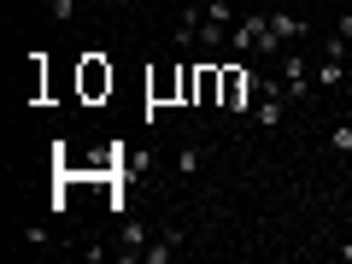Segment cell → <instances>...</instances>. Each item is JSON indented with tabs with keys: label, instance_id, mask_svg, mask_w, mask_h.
<instances>
[{
	"label": "cell",
	"instance_id": "cell-1",
	"mask_svg": "<svg viewBox=\"0 0 352 264\" xmlns=\"http://www.w3.org/2000/svg\"><path fill=\"white\" fill-rule=\"evenodd\" d=\"M229 47H241V53H258V59H282V41L270 36V12H247L235 30H229Z\"/></svg>",
	"mask_w": 352,
	"mask_h": 264
},
{
	"label": "cell",
	"instance_id": "cell-4",
	"mask_svg": "<svg viewBox=\"0 0 352 264\" xmlns=\"http://www.w3.org/2000/svg\"><path fill=\"white\" fill-rule=\"evenodd\" d=\"M82 94H88V100H100V94H112V65H100L94 53L82 59Z\"/></svg>",
	"mask_w": 352,
	"mask_h": 264
},
{
	"label": "cell",
	"instance_id": "cell-10",
	"mask_svg": "<svg viewBox=\"0 0 352 264\" xmlns=\"http://www.w3.org/2000/svg\"><path fill=\"white\" fill-rule=\"evenodd\" d=\"M329 147H335L340 159H352V124H335V129H329Z\"/></svg>",
	"mask_w": 352,
	"mask_h": 264
},
{
	"label": "cell",
	"instance_id": "cell-6",
	"mask_svg": "<svg viewBox=\"0 0 352 264\" xmlns=\"http://www.w3.org/2000/svg\"><path fill=\"white\" fill-rule=\"evenodd\" d=\"M270 36H276L282 47H294V41L305 36V18H294V12H270Z\"/></svg>",
	"mask_w": 352,
	"mask_h": 264
},
{
	"label": "cell",
	"instance_id": "cell-12",
	"mask_svg": "<svg viewBox=\"0 0 352 264\" xmlns=\"http://www.w3.org/2000/svg\"><path fill=\"white\" fill-rule=\"evenodd\" d=\"M76 12H82V0H53V18H59V24H65V18H76Z\"/></svg>",
	"mask_w": 352,
	"mask_h": 264
},
{
	"label": "cell",
	"instance_id": "cell-15",
	"mask_svg": "<svg viewBox=\"0 0 352 264\" xmlns=\"http://www.w3.org/2000/svg\"><path fill=\"white\" fill-rule=\"evenodd\" d=\"M82 6H100V0H82Z\"/></svg>",
	"mask_w": 352,
	"mask_h": 264
},
{
	"label": "cell",
	"instance_id": "cell-16",
	"mask_svg": "<svg viewBox=\"0 0 352 264\" xmlns=\"http://www.w3.org/2000/svg\"><path fill=\"white\" fill-rule=\"evenodd\" d=\"M200 6H206V0H200Z\"/></svg>",
	"mask_w": 352,
	"mask_h": 264
},
{
	"label": "cell",
	"instance_id": "cell-9",
	"mask_svg": "<svg viewBox=\"0 0 352 264\" xmlns=\"http://www.w3.org/2000/svg\"><path fill=\"white\" fill-rule=\"evenodd\" d=\"M206 24H223V30H235V0H206Z\"/></svg>",
	"mask_w": 352,
	"mask_h": 264
},
{
	"label": "cell",
	"instance_id": "cell-11",
	"mask_svg": "<svg viewBox=\"0 0 352 264\" xmlns=\"http://www.w3.org/2000/svg\"><path fill=\"white\" fill-rule=\"evenodd\" d=\"M118 241H124V247H141V241H147V223H124V229H118Z\"/></svg>",
	"mask_w": 352,
	"mask_h": 264
},
{
	"label": "cell",
	"instance_id": "cell-14",
	"mask_svg": "<svg viewBox=\"0 0 352 264\" xmlns=\"http://www.w3.org/2000/svg\"><path fill=\"white\" fill-rule=\"evenodd\" d=\"M340 258H346V264H352V241H346V247H340Z\"/></svg>",
	"mask_w": 352,
	"mask_h": 264
},
{
	"label": "cell",
	"instance_id": "cell-3",
	"mask_svg": "<svg viewBox=\"0 0 352 264\" xmlns=\"http://www.w3.org/2000/svg\"><path fill=\"white\" fill-rule=\"evenodd\" d=\"M282 82H288V94H294V106L311 94V65L300 59V53H282Z\"/></svg>",
	"mask_w": 352,
	"mask_h": 264
},
{
	"label": "cell",
	"instance_id": "cell-5",
	"mask_svg": "<svg viewBox=\"0 0 352 264\" xmlns=\"http://www.w3.org/2000/svg\"><path fill=\"white\" fill-rule=\"evenodd\" d=\"M282 112H288V100H282L276 88H264V100L252 106V124H258V129H276V124H282Z\"/></svg>",
	"mask_w": 352,
	"mask_h": 264
},
{
	"label": "cell",
	"instance_id": "cell-13",
	"mask_svg": "<svg viewBox=\"0 0 352 264\" xmlns=\"http://www.w3.org/2000/svg\"><path fill=\"white\" fill-rule=\"evenodd\" d=\"M340 41H352V12H340V30H335Z\"/></svg>",
	"mask_w": 352,
	"mask_h": 264
},
{
	"label": "cell",
	"instance_id": "cell-7",
	"mask_svg": "<svg viewBox=\"0 0 352 264\" xmlns=\"http://www.w3.org/2000/svg\"><path fill=\"white\" fill-rule=\"evenodd\" d=\"M340 82H346V59H329L323 53L317 59V88H340Z\"/></svg>",
	"mask_w": 352,
	"mask_h": 264
},
{
	"label": "cell",
	"instance_id": "cell-8",
	"mask_svg": "<svg viewBox=\"0 0 352 264\" xmlns=\"http://www.w3.org/2000/svg\"><path fill=\"white\" fill-rule=\"evenodd\" d=\"M200 164H206V153L194 147V141H188L182 153H176V176H182V182H194V176H200Z\"/></svg>",
	"mask_w": 352,
	"mask_h": 264
},
{
	"label": "cell",
	"instance_id": "cell-2",
	"mask_svg": "<svg viewBox=\"0 0 352 264\" xmlns=\"http://www.w3.org/2000/svg\"><path fill=\"white\" fill-rule=\"evenodd\" d=\"M252 94H264V82L252 71H223V106H229V112H247Z\"/></svg>",
	"mask_w": 352,
	"mask_h": 264
}]
</instances>
